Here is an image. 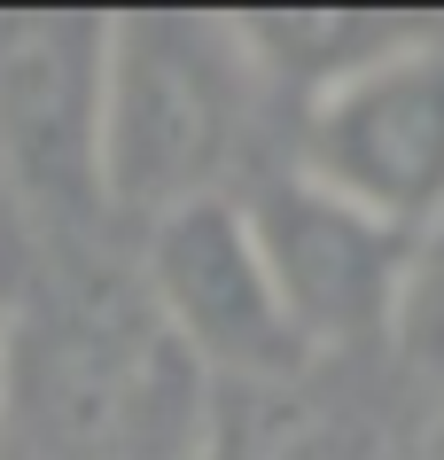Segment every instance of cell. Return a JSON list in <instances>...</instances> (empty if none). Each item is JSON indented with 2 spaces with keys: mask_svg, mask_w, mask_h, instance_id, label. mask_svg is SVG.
<instances>
[{
  "mask_svg": "<svg viewBox=\"0 0 444 460\" xmlns=\"http://www.w3.org/2000/svg\"><path fill=\"white\" fill-rule=\"evenodd\" d=\"M289 172L421 243L444 218V16L414 48L304 102Z\"/></svg>",
  "mask_w": 444,
  "mask_h": 460,
  "instance_id": "cell-4",
  "label": "cell"
},
{
  "mask_svg": "<svg viewBox=\"0 0 444 460\" xmlns=\"http://www.w3.org/2000/svg\"><path fill=\"white\" fill-rule=\"evenodd\" d=\"M101 16H0V180L48 218L101 211Z\"/></svg>",
  "mask_w": 444,
  "mask_h": 460,
  "instance_id": "cell-6",
  "label": "cell"
},
{
  "mask_svg": "<svg viewBox=\"0 0 444 460\" xmlns=\"http://www.w3.org/2000/svg\"><path fill=\"white\" fill-rule=\"evenodd\" d=\"M187 460H351L304 390H211Z\"/></svg>",
  "mask_w": 444,
  "mask_h": 460,
  "instance_id": "cell-8",
  "label": "cell"
},
{
  "mask_svg": "<svg viewBox=\"0 0 444 460\" xmlns=\"http://www.w3.org/2000/svg\"><path fill=\"white\" fill-rule=\"evenodd\" d=\"M257 102H266V86L226 16H187V8L101 16V110H94L101 211L156 226L164 211L234 195Z\"/></svg>",
  "mask_w": 444,
  "mask_h": 460,
  "instance_id": "cell-1",
  "label": "cell"
},
{
  "mask_svg": "<svg viewBox=\"0 0 444 460\" xmlns=\"http://www.w3.org/2000/svg\"><path fill=\"white\" fill-rule=\"evenodd\" d=\"M8 390H24L39 460H187L203 429V375L156 336L148 305H71L16 359Z\"/></svg>",
  "mask_w": 444,
  "mask_h": 460,
  "instance_id": "cell-2",
  "label": "cell"
},
{
  "mask_svg": "<svg viewBox=\"0 0 444 460\" xmlns=\"http://www.w3.org/2000/svg\"><path fill=\"white\" fill-rule=\"evenodd\" d=\"M266 94H289L296 110L344 78L374 71L382 55L414 48L437 16H390V8H273V16H226Z\"/></svg>",
  "mask_w": 444,
  "mask_h": 460,
  "instance_id": "cell-7",
  "label": "cell"
},
{
  "mask_svg": "<svg viewBox=\"0 0 444 460\" xmlns=\"http://www.w3.org/2000/svg\"><path fill=\"white\" fill-rule=\"evenodd\" d=\"M148 320L211 390H296L312 351L266 273L242 195L164 211L141 243Z\"/></svg>",
  "mask_w": 444,
  "mask_h": 460,
  "instance_id": "cell-3",
  "label": "cell"
},
{
  "mask_svg": "<svg viewBox=\"0 0 444 460\" xmlns=\"http://www.w3.org/2000/svg\"><path fill=\"white\" fill-rule=\"evenodd\" d=\"M0 413H8V328H0Z\"/></svg>",
  "mask_w": 444,
  "mask_h": 460,
  "instance_id": "cell-10",
  "label": "cell"
},
{
  "mask_svg": "<svg viewBox=\"0 0 444 460\" xmlns=\"http://www.w3.org/2000/svg\"><path fill=\"white\" fill-rule=\"evenodd\" d=\"M429 460H444V421H437V437H429Z\"/></svg>",
  "mask_w": 444,
  "mask_h": 460,
  "instance_id": "cell-11",
  "label": "cell"
},
{
  "mask_svg": "<svg viewBox=\"0 0 444 460\" xmlns=\"http://www.w3.org/2000/svg\"><path fill=\"white\" fill-rule=\"evenodd\" d=\"M242 211L312 359L390 336L397 289H405V266H414V234H397L374 211L312 188L304 172L257 180V195H242Z\"/></svg>",
  "mask_w": 444,
  "mask_h": 460,
  "instance_id": "cell-5",
  "label": "cell"
},
{
  "mask_svg": "<svg viewBox=\"0 0 444 460\" xmlns=\"http://www.w3.org/2000/svg\"><path fill=\"white\" fill-rule=\"evenodd\" d=\"M397 359L414 367L429 390H444V218L414 243L405 289H397V320H390Z\"/></svg>",
  "mask_w": 444,
  "mask_h": 460,
  "instance_id": "cell-9",
  "label": "cell"
}]
</instances>
